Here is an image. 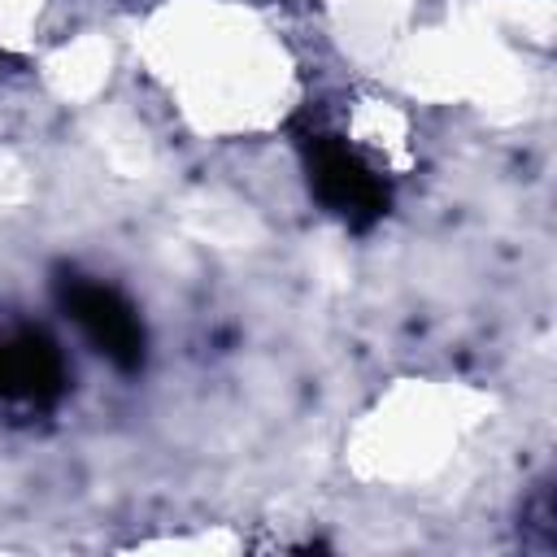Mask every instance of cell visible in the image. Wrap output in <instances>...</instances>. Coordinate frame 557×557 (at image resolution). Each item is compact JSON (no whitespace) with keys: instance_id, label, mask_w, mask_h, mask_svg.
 I'll return each instance as SVG.
<instances>
[{"instance_id":"3","label":"cell","mask_w":557,"mask_h":557,"mask_svg":"<svg viewBox=\"0 0 557 557\" xmlns=\"http://www.w3.org/2000/svg\"><path fill=\"white\" fill-rule=\"evenodd\" d=\"M70 392V366L57 339L26 322H0V409L52 413Z\"/></svg>"},{"instance_id":"2","label":"cell","mask_w":557,"mask_h":557,"mask_svg":"<svg viewBox=\"0 0 557 557\" xmlns=\"http://www.w3.org/2000/svg\"><path fill=\"white\" fill-rule=\"evenodd\" d=\"M52 296L61 305V313L83 331V339L122 374L144 370L148 357V331L139 309L109 283L87 278L78 270H61L52 278Z\"/></svg>"},{"instance_id":"1","label":"cell","mask_w":557,"mask_h":557,"mask_svg":"<svg viewBox=\"0 0 557 557\" xmlns=\"http://www.w3.org/2000/svg\"><path fill=\"white\" fill-rule=\"evenodd\" d=\"M296 152H300L305 183H309L313 200L331 218H339L348 231H370L374 222L387 218V209H392L387 178L344 135H335L318 122H305V126H296Z\"/></svg>"}]
</instances>
